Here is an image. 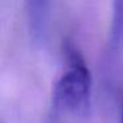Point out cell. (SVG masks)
Segmentation results:
<instances>
[{
  "instance_id": "1",
  "label": "cell",
  "mask_w": 123,
  "mask_h": 123,
  "mask_svg": "<svg viewBox=\"0 0 123 123\" xmlns=\"http://www.w3.org/2000/svg\"><path fill=\"white\" fill-rule=\"evenodd\" d=\"M68 69L53 90V105L62 111L87 114L91 98V75L82 54L72 43L64 45Z\"/></svg>"
},
{
  "instance_id": "3",
  "label": "cell",
  "mask_w": 123,
  "mask_h": 123,
  "mask_svg": "<svg viewBox=\"0 0 123 123\" xmlns=\"http://www.w3.org/2000/svg\"><path fill=\"white\" fill-rule=\"evenodd\" d=\"M109 52L117 54L123 48V0H112L111 23L109 31Z\"/></svg>"
},
{
  "instance_id": "5",
  "label": "cell",
  "mask_w": 123,
  "mask_h": 123,
  "mask_svg": "<svg viewBox=\"0 0 123 123\" xmlns=\"http://www.w3.org/2000/svg\"><path fill=\"white\" fill-rule=\"evenodd\" d=\"M0 123H3V122H0Z\"/></svg>"
},
{
  "instance_id": "2",
  "label": "cell",
  "mask_w": 123,
  "mask_h": 123,
  "mask_svg": "<svg viewBox=\"0 0 123 123\" xmlns=\"http://www.w3.org/2000/svg\"><path fill=\"white\" fill-rule=\"evenodd\" d=\"M25 1H27L31 33L36 41H41L45 36L48 27L50 0H25Z\"/></svg>"
},
{
  "instance_id": "4",
  "label": "cell",
  "mask_w": 123,
  "mask_h": 123,
  "mask_svg": "<svg viewBox=\"0 0 123 123\" xmlns=\"http://www.w3.org/2000/svg\"><path fill=\"white\" fill-rule=\"evenodd\" d=\"M119 123H123V93L120 98V110H119Z\"/></svg>"
}]
</instances>
